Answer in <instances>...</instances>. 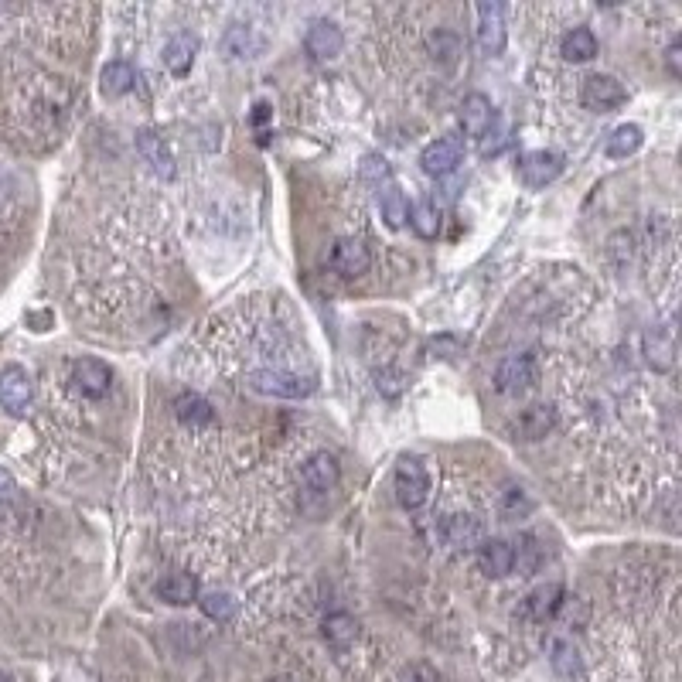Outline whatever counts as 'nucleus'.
Returning <instances> with one entry per match:
<instances>
[{"mask_svg":"<svg viewBox=\"0 0 682 682\" xmlns=\"http://www.w3.org/2000/svg\"><path fill=\"white\" fill-rule=\"evenodd\" d=\"M457 164H461V140L457 137H437L434 144H427L420 154V168L427 171L430 178H444V174H451Z\"/></svg>","mask_w":682,"mask_h":682,"instance_id":"nucleus-8","label":"nucleus"},{"mask_svg":"<svg viewBox=\"0 0 682 682\" xmlns=\"http://www.w3.org/2000/svg\"><path fill=\"white\" fill-rule=\"evenodd\" d=\"M133 82H137L133 65L110 62L103 69V76H99V89H103V96H123V93H130V89H133Z\"/></svg>","mask_w":682,"mask_h":682,"instance_id":"nucleus-24","label":"nucleus"},{"mask_svg":"<svg viewBox=\"0 0 682 682\" xmlns=\"http://www.w3.org/2000/svg\"><path fill=\"white\" fill-rule=\"evenodd\" d=\"M550 662H553V669L560 672L563 679L580 676V652L573 648L570 638H563V635L553 638V642H550Z\"/></svg>","mask_w":682,"mask_h":682,"instance_id":"nucleus-26","label":"nucleus"},{"mask_svg":"<svg viewBox=\"0 0 682 682\" xmlns=\"http://www.w3.org/2000/svg\"><path fill=\"white\" fill-rule=\"evenodd\" d=\"M0 406H4L11 417H24L31 406V379L21 365L0 372Z\"/></svg>","mask_w":682,"mask_h":682,"instance_id":"nucleus-7","label":"nucleus"},{"mask_svg":"<svg viewBox=\"0 0 682 682\" xmlns=\"http://www.w3.org/2000/svg\"><path fill=\"white\" fill-rule=\"evenodd\" d=\"M137 151L157 178H164V181L174 178V157L168 151V144H164V137H157L154 130H140L137 133Z\"/></svg>","mask_w":682,"mask_h":682,"instance_id":"nucleus-13","label":"nucleus"},{"mask_svg":"<svg viewBox=\"0 0 682 682\" xmlns=\"http://www.w3.org/2000/svg\"><path fill=\"white\" fill-rule=\"evenodd\" d=\"M430 52H434V58H440V62L454 65L457 55H461V41H457V35H451V31H437V35L430 38Z\"/></svg>","mask_w":682,"mask_h":682,"instance_id":"nucleus-32","label":"nucleus"},{"mask_svg":"<svg viewBox=\"0 0 682 682\" xmlns=\"http://www.w3.org/2000/svg\"><path fill=\"white\" fill-rule=\"evenodd\" d=\"M645 359L655 372H669L676 365V345H672L669 331H648L645 335Z\"/></svg>","mask_w":682,"mask_h":682,"instance_id":"nucleus-20","label":"nucleus"},{"mask_svg":"<svg viewBox=\"0 0 682 682\" xmlns=\"http://www.w3.org/2000/svg\"><path fill=\"white\" fill-rule=\"evenodd\" d=\"M560 55L567 58V62H590V58L597 55V38L590 28H573L563 35L560 41Z\"/></svg>","mask_w":682,"mask_h":682,"instance_id":"nucleus-22","label":"nucleus"},{"mask_svg":"<svg viewBox=\"0 0 682 682\" xmlns=\"http://www.w3.org/2000/svg\"><path fill=\"white\" fill-rule=\"evenodd\" d=\"M498 512H502V519H526L532 512V498L522 492V488H505L502 502H498Z\"/></svg>","mask_w":682,"mask_h":682,"instance_id":"nucleus-30","label":"nucleus"},{"mask_svg":"<svg viewBox=\"0 0 682 682\" xmlns=\"http://www.w3.org/2000/svg\"><path fill=\"white\" fill-rule=\"evenodd\" d=\"M447 539H451L454 546H471L481 539V526L468 515H454L451 522H447Z\"/></svg>","mask_w":682,"mask_h":682,"instance_id":"nucleus-31","label":"nucleus"},{"mask_svg":"<svg viewBox=\"0 0 682 682\" xmlns=\"http://www.w3.org/2000/svg\"><path fill=\"white\" fill-rule=\"evenodd\" d=\"M338 478H341V468H338L335 454L318 451L314 457H307V464H304V485L307 488H314V492H331V488L338 485Z\"/></svg>","mask_w":682,"mask_h":682,"instance_id":"nucleus-14","label":"nucleus"},{"mask_svg":"<svg viewBox=\"0 0 682 682\" xmlns=\"http://www.w3.org/2000/svg\"><path fill=\"white\" fill-rule=\"evenodd\" d=\"M665 62H669V72H672V76H682V41H679V38L669 45V52H665Z\"/></svg>","mask_w":682,"mask_h":682,"instance_id":"nucleus-37","label":"nucleus"},{"mask_svg":"<svg viewBox=\"0 0 682 682\" xmlns=\"http://www.w3.org/2000/svg\"><path fill=\"white\" fill-rule=\"evenodd\" d=\"M563 607V587L560 584H546V587H539V590H532V594L526 597V614L532 621H550L556 611Z\"/></svg>","mask_w":682,"mask_h":682,"instance_id":"nucleus-19","label":"nucleus"},{"mask_svg":"<svg viewBox=\"0 0 682 682\" xmlns=\"http://www.w3.org/2000/svg\"><path fill=\"white\" fill-rule=\"evenodd\" d=\"M410 226L413 232H417L420 239H437V232H440V212H437V205L434 202H417L410 209Z\"/></svg>","mask_w":682,"mask_h":682,"instance_id":"nucleus-28","label":"nucleus"},{"mask_svg":"<svg viewBox=\"0 0 682 682\" xmlns=\"http://www.w3.org/2000/svg\"><path fill=\"white\" fill-rule=\"evenodd\" d=\"M379 212L382 219H386L389 229H399L406 226V215H410V202H406V195L399 191L396 185H389L386 191L379 195Z\"/></svg>","mask_w":682,"mask_h":682,"instance_id":"nucleus-27","label":"nucleus"},{"mask_svg":"<svg viewBox=\"0 0 682 682\" xmlns=\"http://www.w3.org/2000/svg\"><path fill=\"white\" fill-rule=\"evenodd\" d=\"M625 99L628 89L614 76H590L584 79V89H580V103L590 113H614L618 106H625Z\"/></svg>","mask_w":682,"mask_h":682,"instance_id":"nucleus-4","label":"nucleus"},{"mask_svg":"<svg viewBox=\"0 0 682 682\" xmlns=\"http://www.w3.org/2000/svg\"><path fill=\"white\" fill-rule=\"evenodd\" d=\"M379 393L399 396V393H403V379H399L396 372H379Z\"/></svg>","mask_w":682,"mask_h":682,"instance_id":"nucleus-36","label":"nucleus"},{"mask_svg":"<svg viewBox=\"0 0 682 682\" xmlns=\"http://www.w3.org/2000/svg\"><path fill=\"white\" fill-rule=\"evenodd\" d=\"M14 492V478H11V471H4L0 468V498H7Z\"/></svg>","mask_w":682,"mask_h":682,"instance_id":"nucleus-38","label":"nucleus"},{"mask_svg":"<svg viewBox=\"0 0 682 682\" xmlns=\"http://www.w3.org/2000/svg\"><path fill=\"white\" fill-rule=\"evenodd\" d=\"M174 417H178L181 423H185L188 430H202V427H212L215 420V410L209 403H205L202 396L195 393H185L174 399Z\"/></svg>","mask_w":682,"mask_h":682,"instance_id":"nucleus-17","label":"nucleus"},{"mask_svg":"<svg viewBox=\"0 0 682 682\" xmlns=\"http://www.w3.org/2000/svg\"><path fill=\"white\" fill-rule=\"evenodd\" d=\"M72 386H76V393L86 399H103L113 386L110 365L99 359H79L72 365Z\"/></svg>","mask_w":682,"mask_h":682,"instance_id":"nucleus-5","label":"nucleus"},{"mask_svg":"<svg viewBox=\"0 0 682 682\" xmlns=\"http://www.w3.org/2000/svg\"><path fill=\"white\" fill-rule=\"evenodd\" d=\"M515 567H519L522 577H529V573H536V567H539V546H536V539H532V536L522 539L519 553H515Z\"/></svg>","mask_w":682,"mask_h":682,"instance_id":"nucleus-33","label":"nucleus"},{"mask_svg":"<svg viewBox=\"0 0 682 682\" xmlns=\"http://www.w3.org/2000/svg\"><path fill=\"white\" fill-rule=\"evenodd\" d=\"M642 140H645V133L638 123H621V127L607 137L604 151H607V157H631L638 147H642Z\"/></svg>","mask_w":682,"mask_h":682,"instance_id":"nucleus-25","label":"nucleus"},{"mask_svg":"<svg viewBox=\"0 0 682 682\" xmlns=\"http://www.w3.org/2000/svg\"><path fill=\"white\" fill-rule=\"evenodd\" d=\"M249 386L263 396H280V399H301L314 389L311 379L297 376V372L287 369H256L249 372Z\"/></svg>","mask_w":682,"mask_h":682,"instance_id":"nucleus-3","label":"nucleus"},{"mask_svg":"<svg viewBox=\"0 0 682 682\" xmlns=\"http://www.w3.org/2000/svg\"><path fill=\"white\" fill-rule=\"evenodd\" d=\"M560 171H563V154H556V151H532V154H522V161H519V178L526 181L529 188L550 185Z\"/></svg>","mask_w":682,"mask_h":682,"instance_id":"nucleus-9","label":"nucleus"},{"mask_svg":"<svg viewBox=\"0 0 682 682\" xmlns=\"http://www.w3.org/2000/svg\"><path fill=\"white\" fill-rule=\"evenodd\" d=\"M304 48H307V55H311V58H318V62H328V58H338L341 55V48H345V35H341L338 24L314 21L311 28H307Z\"/></svg>","mask_w":682,"mask_h":682,"instance_id":"nucleus-10","label":"nucleus"},{"mask_svg":"<svg viewBox=\"0 0 682 682\" xmlns=\"http://www.w3.org/2000/svg\"><path fill=\"white\" fill-rule=\"evenodd\" d=\"M556 427V410L553 406H529L526 413L519 417V423H515V434H519L522 440H543L550 430Z\"/></svg>","mask_w":682,"mask_h":682,"instance_id":"nucleus-18","label":"nucleus"},{"mask_svg":"<svg viewBox=\"0 0 682 682\" xmlns=\"http://www.w3.org/2000/svg\"><path fill=\"white\" fill-rule=\"evenodd\" d=\"M222 45H226V52L232 55V58H246L249 55V31L243 28V24H232L229 28V35H226V41H222Z\"/></svg>","mask_w":682,"mask_h":682,"instance_id":"nucleus-34","label":"nucleus"},{"mask_svg":"<svg viewBox=\"0 0 682 682\" xmlns=\"http://www.w3.org/2000/svg\"><path fill=\"white\" fill-rule=\"evenodd\" d=\"M195 52H198V41L195 35H188V31H181V35H174L168 41V48H164V65H168L171 76H188L191 65H195Z\"/></svg>","mask_w":682,"mask_h":682,"instance_id":"nucleus-16","label":"nucleus"},{"mask_svg":"<svg viewBox=\"0 0 682 682\" xmlns=\"http://www.w3.org/2000/svg\"><path fill=\"white\" fill-rule=\"evenodd\" d=\"M157 597L168 604H191L198 601V580L191 573H171L157 584Z\"/></svg>","mask_w":682,"mask_h":682,"instance_id":"nucleus-21","label":"nucleus"},{"mask_svg":"<svg viewBox=\"0 0 682 682\" xmlns=\"http://www.w3.org/2000/svg\"><path fill=\"white\" fill-rule=\"evenodd\" d=\"M369 263L372 256L359 239H341L331 249V266H335V273H341V277H362V273H369Z\"/></svg>","mask_w":682,"mask_h":682,"instance_id":"nucleus-12","label":"nucleus"},{"mask_svg":"<svg viewBox=\"0 0 682 682\" xmlns=\"http://www.w3.org/2000/svg\"><path fill=\"white\" fill-rule=\"evenodd\" d=\"M495 123V106L485 93H471L461 103V127L468 137H485Z\"/></svg>","mask_w":682,"mask_h":682,"instance_id":"nucleus-11","label":"nucleus"},{"mask_svg":"<svg viewBox=\"0 0 682 682\" xmlns=\"http://www.w3.org/2000/svg\"><path fill=\"white\" fill-rule=\"evenodd\" d=\"M362 174H365V178H389V164L382 161L379 154H369V157H365V164H362Z\"/></svg>","mask_w":682,"mask_h":682,"instance_id":"nucleus-35","label":"nucleus"},{"mask_svg":"<svg viewBox=\"0 0 682 682\" xmlns=\"http://www.w3.org/2000/svg\"><path fill=\"white\" fill-rule=\"evenodd\" d=\"M478 563L488 577H509L515 570L512 543H505V539H485V543L478 546Z\"/></svg>","mask_w":682,"mask_h":682,"instance_id":"nucleus-15","label":"nucleus"},{"mask_svg":"<svg viewBox=\"0 0 682 682\" xmlns=\"http://www.w3.org/2000/svg\"><path fill=\"white\" fill-rule=\"evenodd\" d=\"M478 48L485 55H502L505 52V11L502 4H478Z\"/></svg>","mask_w":682,"mask_h":682,"instance_id":"nucleus-6","label":"nucleus"},{"mask_svg":"<svg viewBox=\"0 0 682 682\" xmlns=\"http://www.w3.org/2000/svg\"><path fill=\"white\" fill-rule=\"evenodd\" d=\"M393 485H396V498L403 509H420V505L430 498V474L417 457H403V461L396 464Z\"/></svg>","mask_w":682,"mask_h":682,"instance_id":"nucleus-1","label":"nucleus"},{"mask_svg":"<svg viewBox=\"0 0 682 682\" xmlns=\"http://www.w3.org/2000/svg\"><path fill=\"white\" fill-rule=\"evenodd\" d=\"M536 379H539V365H536V359H532L529 352L509 355V359H502V362H498V369H495V389L502 396L526 393V389L536 386Z\"/></svg>","mask_w":682,"mask_h":682,"instance_id":"nucleus-2","label":"nucleus"},{"mask_svg":"<svg viewBox=\"0 0 682 682\" xmlns=\"http://www.w3.org/2000/svg\"><path fill=\"white\" fill-rule=\"evenodd\" d=\"M198 604H202V611L209 614L212 621H219V625H226V621H232V614H236V601H232L229 594H219V590L198 594Z\"/></svg>","mask_w":682,"mask_h":682,"instance_id":"nucleus-29","label":"nucleus"},{"mask_svg":"<svg viewBox=\"0 0 682 682\" xmlns=\"http://www.w3.org/2000/svg\"><path fill=\"white\" fill-rule=\"evenodd\" d=\"M324 638H328V645H335V648H348L355 638H359V621L345 611L328 614V618H324Z\"/></svg>","mask_w":682,"mask_h":682,"instance_id":"nucleus-23","label":"nucleus"}]
</instances>
